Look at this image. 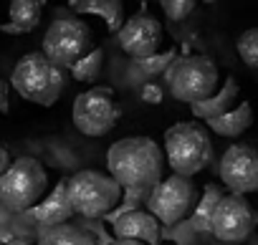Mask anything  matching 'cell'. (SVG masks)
Listing matches in <instances>:
<instances>
[{"instance_id": "1", "label": "cell", "mask_w": 258, "mask_h": 245, "mask_svg": "<svg viewBox=\"0 0 258 245\" xmlns=\"http://www.w3.org/2000/svg\"><path fill=\"white\" fill-rule=\"evenodd\" d=\"M106 165L121 190H152L165 180V152L150 137H126L109 147Z\"/></svg>"}, {"instance_id": "2", "label": "cell", "mask_w": 258, "mask_h": 245, "mask_svg": "<svg viewBox=\"0 0 258 245\" xmlns=\"http://www.w3.org/2000/svg\"><path fill=\"white\" fill-rule=\"evenodd\" d=\"M11 86L26 101H33L38 106H53L66 89V76L43 53L33 51L16 63L11 73Z\"/></svg>"}, {"instance_id": "3", "label": "cell", "mask_w": 258, "mask_h": 245, "mask_svg": "<svg viewBox=\"0 0 258 245\" xmlns=\"http://www.w3.org/2000/svg\"><path fill=\"white\" fill-rule=\"evenodd\" d=\"M165 162L180 177H192L208 167L213 157L210 134L195 121H180L165 132Z\"/></svg>"}, {"instance_id": "4", "label": "cell", "mask_w": 258, "mask_h": 245, "mask_svg": "<svg viewBox=\"0 0 258 245\" xmlns=\"http://www.w3.org/2000/svg\"><path fill=\"white\" fill-rule=\"evenodd\" d=\"M121 187L111 175H101L96 170H81L66 180V195L74 215L101 217L109 215L121 202Z\"/></svg>"}, {"instance_id": "5", "label": "cell", "mask_w": 258, "mask_h": 245, "mask_svg": "<svg viewBox=\"0 0 258 245\" xmlns=\"http://www.w3.org/2000/svg\"><path fill=\"white\" fill-rule=\"evenodd\" d=\"M170 94L185 104H200L218 89V66L208 56H177L165 71Z\"/></svg>"}, {"instance_id": "6", "label": "cell", "mask_w": 258, "mask_h": 245, "mask_svg": "<svg viewBox=\"0 0 258 245\" xmlns=\"http://www.w3.org/2000/svg\"><path fill=\"white\" fill-rule=\"evenodd\" d=\"M48 175L36 157H18L0 177V200L11 210L31 212L46 195Z\"/></svg>"}, {"instance_id": "7", "label": "cell", "mask_w": 258, "mask_h": 245, "mask_svg": "<svg viewBox=\"0 0 258 245\" xmlns=\"http://www.w3.org/2000/svg\"><path fill=\"white\" fill-rule=\"evenodd\" d=\"M91 51H94L91 28L84 21H79L76 16H63L48 26V31L43 36L41 53L56 68H71L76 61H81Z\"/></svg>"}, {"instance_id": "8", "label": "cell", "mask_w": 258, "mask_h": 245, "mask_svg": "<svg viewBox=\"0 0 258 245\" xmlns=\"http://www.w3.org/2000/svg\"><path fill=\"white\" fill-rule=\"evenodd\" d=\"M121 116V109L114 101L111 86H94L74 99L71 119L74 127L86 137H104L109 134Z\"/></svg>"}, {"instance_id": "9", "label": "cell", "mask_w": 258, "mask_h": 245, "mask_svg": "<svg viewBox=\"0 0 258 245\" xmlns=\"http://www.w3.org/2000/svg\"><path fill=\"white\" fill-rule=\"evenodd\" d=\"M195 200H198L195 182H192L190 177L170 175V177H165L157 187L150 190V195H147V207H150V210H147V212H150L157 222L172 227V225H177L180 220H185V217L192 212Z\"/></svg>"}, {"instance_id": "10", "label": "cell", "mask_w": 258, "mask_h": 245, "mask_svg": "<svg viewBox=\"0 0 258 245\" xmlns=\"http://www.w3.org/2000/svg\"><path fill=\"white\" fill-rule=\"evenodd\" d=\"M255 225L258 215L243 195H223L213 212L210 232L223 242H243L253 235Z\"/></svg>"}, {"instance_id": "11", "label": "cell", "mask_w": 258, "mask_h": 245, "mask_svg": "<svg viewBox=\"0 0 258 245\" xmlns=\"http://www.w3.org/2000/svg\"><path fill=\"white\" fill-rule=\"evenodd\" d=\"M220 180L230 195L258 190V149L250 144H233L220 159Z\"/></svg>"}, {"instance_id": "12", "label": "cell", "mask_w": 258, "mask_h": 245, "mask_svg": "<svg viewBox=\"0 0 258 245\" xmlns=\"http://www.w3.org/2000/svg\"><path fill=\"white\" fill-rule=\"evenodd\" d=\"M162 23L150 13H135L119 28V46L124 53H129L135 61H145L157 56V48L162 43Z\"/></svg>"}, {"instance_id": "13", "label": "cell", "mask_w": 258, "mask_h": 245, "mask_svg": "<svg viewBox=\"0 0 258 245\" xmlns=\"http://www.w3.org/2000/svg\"><path fill=\"white\" fill-rule=\"evenodd\" d=\"M116 240H137L142 245L160 242V222L147 210H129L114 220Z\"/></svg>"}, {"instance_id": "14", "label": "cell", "mask_w": 258, "mask_h": 245, "mask_svg": "<svg viewBox=\"0 0 258 245\" xmlns=\"http://www.w3.org/2000/svg\"><path fill=\"white\" fill-rule=\"evenodd\" d=\"M33 220L43 227H58V225H66V220L74 215L71 210V202H69V195H66V180H61L51 195H46L33 210H31Z\"/></svg>"}, {"instance_id": "15", "label": "cell", "mask_w": 258, "mask_h": 245, "mask_svg": "<svg viewBox=\"0 0 258 245\" xmlns=\"http://www.w3.org/2000/svg\"><path fill=\"white\" fill-rule=\"evenodd\" d=\"M238 81L230 76V78H225V84H223V89L218 91V94H213L210 99H205V101H200V104H192V114L198 116V119H218V116H223V114H228L230 111V104L235 101V96H238Z\"/></svg>"}, {"instance_id": "16", "label": "cell", "mask_w": 258, "mask_h": 245, "mask_svg": "<svg viewBox=\"0 0 258 245\" xmlns=\"http://www.w3.org/2000/svg\"><path fill=\"white\" fill-rule=\"evenodd\" d=\"M250 124H253V109L248 101H243L240 106L230 109L228 114H223L218 119H208V127L220 137H240Z\"/></svg>"}, {"instance_id": "17", "label": "cell", "mask_w": 258, "mask_h": 245, "mask_svg": "<svg viewBox=\"0 0 258 245\" xmlns=\"http://www.w3.org/2000/svg\"><path fill=\"white\" fill-rule=\"evenodd\" d=\"M69 6L79 13H91V16L104 18L109 31L114 33H119V28L124 26V6L119 0H71Z\"/></svg>"}, {"instance_id": "18", "label": "cell", "mask_w": 258, "mask_h": 245, "mask_svg": "<svg viewBox=\"0 0 258 245\" xmlns=\"http://www.w3.org/2000/svg\"><path fill=\"white\" fill-rule=\"evenodd\" d=\"M41 13H43V3H36V0H13L8 8L11 23L6 26V31L8 33H28L41 23Z\"/></svg>"}, {"instance_id": "19", "label": "cell", "mask_w": 258, "mask_h": 245, "mask_svg": "<svg viewBox=\"0 0 258 245\" xmlns=\"http://www.w3.org/2000/svg\"><path fill=\"white\" fill-rule=\"evenodd\" d=\"M41 245H99L86 230L81 227H74V225H58V227H51Z\"/></svg>"}, {"instance_id": "20", "label": "cell", "mask_w": 258, "mask_h": 245, "mask_svg": "<svg viewBox=\"0 0 258 245\" xmlns=\"http://www.w3.org/2000/svg\"><path fill=\"white\" fill-rule=\"evenodd\" d=\"M220 197L223 195H220V190L215 185H208L205 187V195L200 197V202L192 210V227L195 230H208L210 232V220H213V212H215Z\"/></svg>"}, {"instance_id": "21", "label": "cell", "mask_w": 258, "mask_h": 245, "mask_svg": "<svg viewBox=\"0 0 258 245\" xmlns=\"http://www.w3.org/2000/svg\"><path fill=\"white\" fill-rule=\"evenodd\" d=\"M101 66H104V51H101V48H94L91 53H86L81 61H76V63L71 66V73H74L76 81L89 84V81H94V78L101 73Z\"/></svg>"}, {"instance_id": "22", "label": "cell", "mask_w": 258, "mask_h": 245, "mask_svg": "<svg viewBox=\"0 0 258 245\" xmlns=\"http://www.w3.org/2000/svg\"><path fill=\"white\" fill-rule=\"evenodd\" d=\"M238 56L248 68H258V28H248L235 41Z\"/></svg>"}, {"instance_id": "23", "label": "cell", "mask_w": 258, "mask_h": 245, "mask_svg": "<svg viewBox=\"0 0 258 245\" xmlns=\"http://www.w3.org/2000/svg\"><path fill=\"white\" fill-rule=\"evenodd\" d=\"M177 58V51H167V53H157L152 58H145V61H137V68L145 71V73H160V71H167L170 63Z\"/></svg>"}, {"instance_id": "24", "label": "cell", "mask_w": 258, "mask_h": 245, "mask_svg": "<svg viewBox=\"0 0 258 245\" xmlns=\"http://www.w3.org/2000/svg\"><path fill=\"white\" fill-rule=\"evenodd\" d=\"M160 6L170 21H185L195 11V0H162Z\"/></svg>"}, {"instance_id": "25", "label": "cell", "mask_w": 258, "mask_h": 245, "mask_svg": "<svg viewBox=\"0 0 258 245\" xmlns=\"http://www.w3.org/2000/svg\"><path fill=\"white\" fill-rule=\"evenodd\" d=\"M140 99L147 101V104H160V101H162V89H160L157 84H145V86L140 89Z\"/></svg>"}, {"instance_id": "26", "label": "cell", "mask_w": 258, "mask_h": 245, "mask_svg": "<svg viewBox=\"0 0 258 245\" xmlns=\"http://www.w3.org/2000/svg\"><path fill=\"white\" fill-rule=\"evenodd\" d=\"M11 111V86L8 81L0 78V114H8Z\"/></svg>"}, {"instance_id": "27", "label": "cell", "mask_w": 258, "mask_h": 245, "mask_svg": "<svg viewBox=\"0 0 258 245\" xmlns=\"http://www.w3.org/2000/svg\"><path fill=\"white\" fill-rule=\"evenodd\" d=\"M11 162H13V159H11V152H8L3 144H0V177L6 175V170L11 167Z\"/></svg>"}, {"instance_id": "28", "label": "cell", "mask_w": 258, "mask_h": 245, "mask_svg": "<svg viewBox=\"0 0 258 245\" xmlns=\"http://www.w3.org/2000/svg\"><path fill=\"white\" fill-rule=\"evenodd\" d=\"M111 245H142V242H137V240H114Z\"/></svg>"}, {"instance_id": "29", "label": "cell", "mask_w": 258, "mask_h": 245, "mask_svg": "<svg viewBox=\"0 0 258 245\" xmlns=\"http://www.w3.org/2000/svg\"><path fill=\"white\" fill-rule=\"evenodd\" d=\"M28 245H33V242H28Z\"/></svg>"}]
</instances>
